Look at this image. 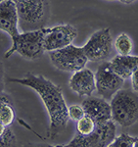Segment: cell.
I'll list each match as a JSON object with an SVG mask.
<instances>
[{
  "label": "cell",
  "instance_id": "6da1fadb",
  "mask_svg": "<svg viewBox=\"0 0 138 147\" xmlns=\"http://www.w3.org/2000/svg\"><path fill=\"white\" fill-rule=\"evenodd\" d=\"M8 82L28 86L38 93L49 115L50 124L47 132L49 138L58 136L65 130L70 120L69 107L59 85L50 82L42 75H34L32 73L27 74L22 79H9Z\"/></svg>",
  "mask_w": 138,
  "mask_h": 147
},
{
  "label": "cell",
  "instance_id": "7a4b0ae2",
  "mask_svg": "<svg viewBox=\"0 0 138 147\" xmlns=\"http://www.w3.org/2000/svg\"><path fill=\"white\" fill-rule=\"evenodd\" d=\"M15 3L19 19V30L21 28L23 32H28L44 28L48 19V1L17 0Z\"/></svg>",
  "mask_w": 138,
  "mask_h": 147
},
{
  "label": "cell",
  "instance_id": "3957f363",
  "mask_svg": "<svg viewBox=\"0 0 138 147\" xmlns=\"http://www.w3.org/2000/svg\"><path fill=\"white\" fill-rule=\"evenodd\" d=\"M112 121L127 127L138 122V93L131 89H120L111 99Z\"/></svg>",
  "mask_w": 138,
  "mask_h": 147
},
{
  "label": "cell",
  "instance_id": "277c9868",
  "mask_svg": "<svg viewBox=\"0 0 138 147\" xmlns=\"http://www.w3.org/2000/svg\"><path fill=\"white\" fill-rule=\"evenodd\" d=\"M44 28L35 32H20V34L12 39V46L6 51L5 58H9L14 53H18L28 60H36L40 58L44 53Z\"/></svg>",
  "mask_w": 138,
  "mask_h": 147
},
{
  "label": "cell",
  "instance_id": "5b68a950",
  "mask_svg": "<svg viewBox=\"0 0 138 147\" xmlns=\"http://www.w3.org/2000/svg\"><path fill=\"white\" fill-rule=\"evenodd\" d=\"M49 58L52 64L61 71L65 72H77L85 68L88 62L82 47L70 45L60 50L49 52Z\"/></svg>",
  "mask_w": 138,
  "mask_h": 147
},
{
  "label": "cell",
  "instance_id": "8992f818",
  "mask_svg": "<svg viewBox=\"0 0 138 147\" xmlns=\"http://www.w3.org/2000/svg\"><path fill=\"white\" fill-rule=\"evenodd\" d=\"M110 30V28H105L97 30L90 36L85 45L82 46L88 61L101 62L111 55L113 38Z\"/></svg>",
  "mask_w": 138,
  "mask_h": 147
},
{
  "label": "cell",
  "instance_id": "52a82bcc",
  "mask_svg": "<svg viewBox=\"0 0 138 147\" xmlns=\"http://www.w3.org/2000/svg\"><path fill=\"white\" fill-rule=\"evenodd\" d=\"M116 124L109 121L101 125H96L95 130L89 136L77 134L70 142L72 147H107L116 137Z\"/></svg>",
  "mask_w": 138,
  "mask_h": 147
},
{
  "label": "cell",
  "instance_id": "ba28073f",
  "mask_svg": "<svg viewBox=\"0 0 138 147\" xmlns=\"http://www.w3.org/2000/svg\"><path fill=\"white\" fill-rule=\"evenodd\" d=\"M96 90L105 100H111L125 84V80L118 77L112 70L109 62H104L99 66L95 74Z\"/></svg>",
  "mask_w": 138,
  "mask_h": 147
},
{
  "label": "cell",
  "instance_id": "9c48e42d",
  "mask_svg": "<svg viewBox=\"0 0 138 147\" xmlns=\"http://www.w3.org/2000/svg\"><path fill=\"white\" fill-rule=\"evenodd\" d=\"M77 36V30L72 25H59L53 28H44V51L52 52L72 45Z\"/></svg>",
  "mask_w": 138,
  "mask_h": 147
},
{
  "label": "cell",
  "instance_id": "30bf717a",
  "mask_svg": "<svg viewBox=\"0 0 138 147\" xmlns=\"http://www.w3.org/2000/svg\"><path fill=\"white\" fill-rule=\"evenodd\" d=\"M81 106L85 115L91 118L95 125H101L112 120L111 106L105 99L90 96L82 102Z\"/></svg>",
  "mask_w": 138,
  "mask_h": 147
},
{
  "label": "cell",
  "instance_id": "8fae6325",
  "mask_svg": "<svg viewBox=\"0 0 138 147\" xmlns=\"http://www.w3.org/2000/svg\"><path fill=\"white\" fill-rule=\"evenodd\" d=\"M0 30L10 35L11 39L20 34L15 1L2 0L0 2Z\"/></svg>",
  "mask_w": 138,
  "mask_h": 147
},
{
  "label": "cell",
  "instance_id": "7c38bea8",
  "mask_svg": "<svg viewBox=\"0 0 138 147\" xmlns=\"http://www.w3.org/2000/svg\"><path fill=\"white\" fill-rule=\"evenodd\" d=\"M70 88L79 96L90 97L96 90L95 74L87 68L73 73L69 82Z\"/></svg>",
  "mask_w": 138,
  "mask_h": 147
},
{
  "label": "cell",
  "instance_id": "4fadbf2b",
  "mask_svg": "<svg viewBox=\"0 0 138 147\" xmlns=\"http://www.w3.org/2000/svg\"><path fill=\"white\" fill-rule=\"evenodd\" d=\"M112 70L123 80L131 77L132 73L138 68V56H116L109 62Z\"/></svg>",
  "mask_w": 138,
  "mask_h": 147
},
{
  "label": "cell",
  "instance_id": "5bb4252c",
  "mask_svg": "<svg viewBox=\"0 0 138 147\" xmlns=\"http://www.w3.org/2000/svg\"><path fill=\"white\" fill-rule=\"evenodd\" d=\"M115 48L120 56L131 55L133 43L127 34H122L116 37L115 41Z\"/></svg>",
  "mask_w": 138,
  "mask_h": 147
},
{
  "label": "cell",
  "instance_id": "9a60e30c",
  "mask_svg": "<svg viewBox=\"0 0 138 147\" xmlns=\"http://www.w3.org/2000/svg\"><path fill=\"white\" fill-rule=\"evenodd\" d=\"M15 120V111L11 102H4L0 105V122L6 127H10Z\"/></svg>",
  "mask_w": 138,
  "mask_h": 147
},
{
  "label": "cell",
  "instance_id": "2e32d148",
  "mask_svg": "<svg viewBox=\"0 0 138 147\" xmlns=\"http://www.w3.org/2000/svg\"><path fill=\"white\" fill-rule=\"evenodd\" d=\"M77 123V134H80V136H89V134H91L94 131L95 127H96L94 121L86 115Z\"/></svg>",
  "mask_w": 138,
  "mask_h": 147
},
{
  "label": "cell",
  "instance_id": "e0dca14e",
  "mask_svg": "<svg viewBox=\"0 0 138 147\" xmlns=\"http://www.w3.org/2000/svg\"><path fill=\"white\" fill-rule=\"evenodd\" d=\"M136 137L128 136L127 134H122L120 136L115 137L107 147H133Z\"/></svg>",
  "mask_w": 138,
  "mask_h": 147
},
{
  "label": "cell",
  "instance_id": "ac0fdd59",
  "mask_svg": "<svg viewBox=\"0 0 138 147\" xmlns=\"http://www.w3.org/2000/svg\"><path fill=\"white\" fill-rule=\"evenodd\" d=\"M0 147H17V138L13 130L8 127L2 136H0Z\"/></svg>",
  "mask_w": 138,
  "mask_h": 147
},
{
  "label": "cell",
  "instance_id": "d6986e66",
  "mask_svg": "<svg viewBox=\"0 0 138 147\" xmlns=\"http://www.w3.org/2000/svg\"><path fill=\"white\" fill-rule=\"evenodd\" d=\"M68 113H69V117L72 121L75 122H78L81 118H83L85 116L84 110H83L82 106L75 104L72 105L68 108Z\"/></svg>",
  "mask_w": 138,
  "mask_h": 147
},
{
  "label": "cell",
  "instance_id": "ffe728a7",
  "mask_svg": "<svg viewBox=\"0 0 138 147\" xmlns=\"http://www.w3.org/2000/svg\"><path fill=\"white\" fill-rule=\"evenodd\" d=\"M5 87V72H4V66L0 61V92H3Z\"/></svg>",
  "mask_w": 138,
  "mask_h": 147
},
{
  "label": "cell",
  "instance_id": "44dd1931",
  "mask_svg": "<svg viewBox=\"0 0 138 147\" xmlns=\"http://www.w3.org/2000/svg\"><path fill=\"white\" fill-rule=\"evenodd\" d=\"M131 84H132V89L134 92L138 93V68L131 75Z\"/></svg>",
  "mask_w": 138,
  "mask_h": 147
},
{
  "label": "cell",
  "instance_id": "7402d4cb",
  "mask_svg": "<svg viewBox=\"0 0 138 147\" xmlns=\"http://www.w3.org/2000/svg\"><path fill=\"white\" fill-rule=\"evenodd\" d=\"M26 147H72L70 143L65 144V145H50V144H30Z\"/></svg>",
  "mask_w": 138,
  "mask_h": 147
},
{
  "label": "cell",
  "instance_id": "603a6c76",
  "mask_svg": "<svg viewBox=\"0 0 138 147\" xmlns=\"http://www.w3.org/2000/svg\"><path fill=\"white\" fill-rule=\"evenodd\" d=\"M4 102H11V98L9 95L3 93V92H0V105Z\"/></svg>",
  "mask_w": 138,
  "mask_h": 147
},
{
  "label": "cell",
  "instance_id": "cb8c5ba5",
  "mask_svg": "<svg viewBox=\"0 0 138 147\" xmlns=\"http://www.w3.org/2000/svg\"><path fill=\"white\" fill-rule=\"evenodd\" d=\"M133 147H138V137H136V139H135V142H134V145Z\"/></svg>",
  "mask_w": 138,
  "mask_h": 147
},
{
  "label": "cell",
  "instance_id": "d4e9b609",
  "mask_svg": "<svg viewBox=\"0 0 138 147\" xmlns=\"http://www.w3.org/2000/svg\"><path fill=\"white\" fill-rule=\"evenodd\" d=\"M0 2H1V1H0Z\"/></svg>",
  "mask_w": 138,
  "mask_h": 147
}]
</instances>
